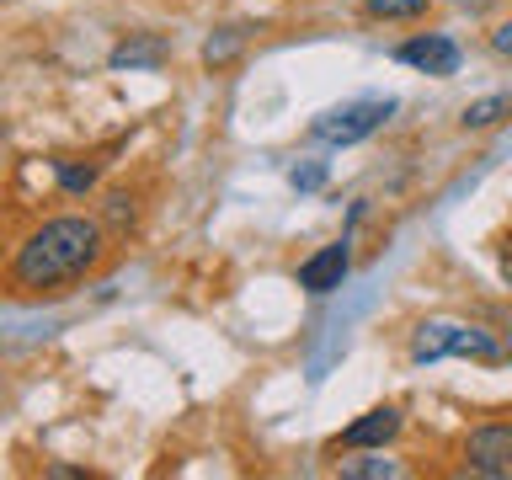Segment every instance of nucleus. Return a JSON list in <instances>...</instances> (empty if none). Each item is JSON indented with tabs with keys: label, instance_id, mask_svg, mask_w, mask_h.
Masks as SVG:
<instances>
[{
	"label": "nucleus",
	"instance_id": "nucleus-1",
	"mask_svg": "<svg viewBox=\"0 0 512 480\" xmlns=\"http://www.w3.org/2000/svg\"><path fill=\"white\" fill-rule=\"evenodd\" d=\"M107 256V230L86 214H64L48 219L43 230H32L11 256V283L27 288V294H43V288L75 283Z\"/></svg>",
	"mask_w": 512,
	"mask_h": 480
},
{
	"label": "nucleus",
	"instance_id": "nucleus-2",
	"mask_svg": "<svg viewBox=\"0 0 512 480\" xmlns=\"http://www.w3.org/2000/svg\"><path fill=\"white\" fill-rule=\"evenodd\" d=\"M438 358H475V363H502L507 352L496 347L486 326H459V320H427L411 336V363H438Z\"/></svg>",
	"mask_w": 512,
	"mask_h": 480
},
{
	"label": "nucleus",
	"instance_id": "nucleus-3",
	"mask_svg": "<svg viewBox=\"0 0 512 480\" xmlns=\"http://www.w3.org/2000/svg\"><path fill=\"white\" fill-rule=\"evenodd\" d=\"M390 118H395V96H358V102H347V107L320 112L310 123V134L320 144H358L368 134H379Z\"/></svg>",
	"mask_w": 512,
	"mask_h": 480
},
{
	"label": "nucleus",
	"instance_id": "nucleus-4",
	"mask_svg": "<svg viewBox=\"0 0 512 480\" xmlns=\"http://www.w3.org/2000/svg\"><path fill=\"white\" fill-rule=\"evenodd\" d=\"M464 464H470V475H486V480L512 475V422L470 427V438H464Z\"/></svg>",
	"mask_w": 512,
	"mask_h": 480
},
{
	"label": "nucleus",
	"instance_id": "nucleus-5",
	"mask_svg": "<svg viewBox=\"0 0 512 480\" xmlns=\"http://www.w3.org/2000/svg\"><path fill=\"white\" fill-rule=\"evenodd\" d=\"M395 59L411 64V70H422V75H454L464 54H459L454 38H443V32H422V38H406V43H400Z\"/></svg>",
	"mask_w": 512,
	"mask_h": 480
},
{
	"label": "nucleus",
	"instance_id": "nucleus-6",
	"mask_svg": "<svg viewBox=\"0 0 512 480\" xmlns=\"http://www.w3.org/2000/svg\"><path fill=\"white\" fill-rule=\"evenodd\" d=\"M352 272V251L347 240H336V246H320L315 256H304L299 262V288L304 294H331V288H342Z\"/></svg>",
	"mask_w": 512,
	"mask_h": 480
},
{
	"label": "nucleus",
	"instance_id": "nucleus-7",
	"mask_svg": "<svg viewBox=\"0 0 512 480\" xmlns=\"http://www.w3.org/2000/svg\"><path fill=\"white\" fill-rule=\"evenodd\" d=\"M395 438H400V411L395 406H374V411H363L358 422H347L342 448H384Z\"/></svg>",
	"mask_w": 512,
	"mask_h": 480
},
{
	"label": "nucleus",
	"instance_id": "nucleus-8",
	"mask_svg": "<svg viewBox=\"0 0 512 480\" xmlns=\"http://www.w3.org/2000/svg\"><path fill=\"white\" fill-rule=\"evenodd\" d=\"M166 54H171V43L160 38V32H139V38H128V43L112 48L107 64H112V70H160Z\"/></svg>",
	"mask_w": 512,
	"mask_h": 480
},
{
	"label": "nucleus",
	"instance_id": "nucleus-9",
	"mask_svg": "<svg viewBox=\"0 0 512 480\" xmlns=\"http://www.w3.org/2000/svg\"><path fill=\"white\" fill-rule=\"evenodd\" d=\"M502 118H512V91H496V96H480V102L464 107V128H496Z\"/></svg>",
	"mask_w": 512,
	"mask_h": 480
},
{
	"label": "nucleus",
	"instance_id": "nucleus-10",
	"mask_svg": "<svg viewBox=\"0 0 512 480\" xmlns=\"http://www.w3.org/2000/svg\"><path fill=\"white\" fill-rule=\"evenodd\" d=\"M240 48H246V27H219L214 38L203 43V64H208V70H219V64H230Z\"/></svg>",
	"mask_w": 512,
	"mask_h": 480
},
{
	"label": "nucleus",
	"instance_id": "nucleus-11",
	"mask_svg": "<svg viewBox=\"0 0 512 480\" xmlns=\"http://www.w3.org/2000/svg\"><path fill=\"white\" fill-rule=\"evenodd\" d=\"M336 475L342 480H390V475H400V464L395 459H342Z\"/></svg>",
	"mask_w": 512,
	"mask_h": 480
},
{
	"label": "nucleus",
	"instance_id": "nucleus-12",
	"mask_svg": "<svg viewBox=\"0 0 512 480\" xmlns=\"http://www.w3.org/2000/svg\"><path fill=\"white\" fill-rule=\"evenodd\" d=\"M59 187L75 192V198H86L96 187V166H75V160H59Z\"/></svg>",
	"mask_w": 512,
	"mask_h": 480
},
{
	"label": "nucleus",
	"instance_id": "nucleus-13",
	"mask_svg": "<svg viewBox=\"0 0 512 480\" xmlns=\"http://www.w3.org/2000/svg\"><path fill=\"white\" fill-rule=\"evenodd\" d=\"M432 0H368V16H384V22H400V16H422Z\"/></svg>",
	"mask_w": 512,
	"mask_h": 480
},
{
	"label": "nucleus",
	"instance_id": "nucleus-14",
	"mask_svg": "<svg viewBox=\"0 0 512 480\" xmlns=\"http://www.w3.org/2000/svg\"><path fill=\"white\" fill-rule=\"evenodd\" d=\"M107 224H118V230L134 224V198H128V192H112L107 198Z\"/></svg>",
	"mask_w": 512,
	"mask_h": 480
},
{
	"label": "nucleus",
	"instance_id": "nucleus-15",
	"mask_svg": "<svg viewBox=\"0 0 512 480\" xmlns=\"http://www.w3.org/2000/svg\"><path fill=\"white\" fill-rule=\"evenodd\" d=\"M288 182H294L299 192H315L320 182H326V166H294V171H288Z\"/></svg>",
	"mask_w": 512,
	"mask_h": 480
},
{
	"label": "nucleus",
	"instance_id": "nucleus-16",
	"mask_svg": "<svg viewBox=\"0 0 512 480\" xmlns=\"http://www.w3.org/2000/svg\"><path fill=\"white\" fill-rule=\"evenodd\" d=\"M491 48H496L502 59H512V22H502V27L491 32Z\"/></svg>",
	"mask_w": 512,
	"mask_h": 480
},
{
	"label": "nucleus",
	"instance_id": "nucleus-17",
	"mask_svg": "<svg viewBox=\"0 0 512 480\" xmlns=\"http://www.w3.org/2000/svg\"><path fill=\"white\" fill-rule=\"evenodd\" d=\"M502 278H507V283H512V246H507V251H502Z\"/></svg>",
	"mask_w": 512,
	"mask_h": 480
},
{
	"label": "nucleus",
	"instance_id": "nucleus-18",
	"mask_svg": "<svg viewBox=\"0 0 512 480\" xmlns=\"http://www.w3.org/2000/svg\"><path fill=\"white\" fill-rule=\"evenodd\" d=\"M0 6H6V0H0Z\"/></svg>",
	"mask_w": 512,
	"mask_h": 480
}]
</instances>
